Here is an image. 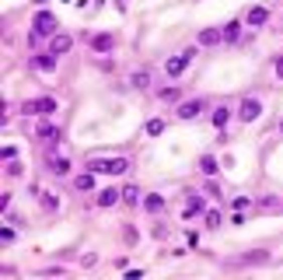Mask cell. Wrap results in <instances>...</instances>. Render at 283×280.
<instances>
[{
    "mask_svg": "<svg viewBox=\"0 0 283 280\" xmlns=\"http://www.w3.org/2000/svg\"><path fill=\"white\" fill-rule=\"evenodd\" d=\"M87 168L91 172H105V175H123L130 168L126 158H87Z\"/></svg>",
    "mask_w": 283,
    "mask_h": 280,
    "instance_id": "cell-1",
    "label": "cell"
},
{
    "mask_svg": "<svg viewBox=\"0 0 283 280\" xmlns=\"http://www.w3.org/2000/svg\"><path fill=\"white\" fill-rule=\"evenodd\" d=\"M35 35H56V18L49 11H39L35 14V28H32V39Z\"/></svg>",
    "mask_w": 283,
    "mask_h": 280,
    "instance_id": "cell-2",
    "label": "cell"
},
{
    "mask_svg": "<svg viewBox=\"0 0 283 280\" xmlns=\"http://www.w3.org/2000/svg\"><path fill=\"white\" fill-rule=\"evenodd\" d=\"M25 112L28 116H49V112H56V102L53 98H35V102L25 105Z\"/></svg>",
    "mask_w": 283,
    "mask_h": 280,
    "instance_id": "cell-3",
    "label": "cell"
},
{
    "mask_svg": "<svg viewBox=\"0 0 283 280\" xmlns=\"http://www.w3.org/2000/svg\"><path fill=\"white\" fill-rule=\"evenodd\" d=\"M259 112H262V105H259L255 98H245V102H241V109H238V116H241L245 123H252V119H255Z\"/></svg>",
    "mask_w": 283,
    "mask_h": 280,
    "instance_id": "cell-4",
    "label": "cell"
},
{
    "mask_svg": "<svg viewBox=\"0 0 283 280\" xmlns=\"http://www.w3.org/2000/svg\"><path fill=\"white\" fill-rule=\"evenodd\" d=\"M189 60H193V53H182V56H171V60H168V74H171V77H178V74H182V70H185V63H189Z\"/></svg>",
    "mask_w": 283,
    "mask_h": 280,
    "instance_id": "cell-5",
    "label": "cell"
},
{
    "mask_svg": "<svg viewBox=\"0 0 283 280\" xmlns=\"http://www.w3.org/2000/svg\"><path fill=\"white\" fill-rule=\"evenodd\" d=\"M39 137L46 140V144H56V140L63 137V130H60V126H53V123H42V126H39Z\"/></svg>",
    "mask_w": 283,
    "mask_h": 280,
    "instance_id": "cell-6",
    "label": "cell"
},
{
    "mask_svg": "<svg viewBox=\"0 0 283 280\" xmlns=\"http://www.w3.org/2000/svg\"><path fill=\"white\" fill-rule=\"evenodd\" d=\"M266 18H269V11H266V7H252V11L245 14V21H248L252 28H259V25H266Z\"/></svg>",
    "mask_w": 283,
    "mask_h": 280,
    "instance_id": "cell-7",
    "label": "cell"
},
{
    "mask_svg": "<svg viewBox=\"0 0 283 280\" xmlns=\"http://www.w3.org/2000/svg\"><path fill=\"white\" fill-rule=\"evenodd\" d=\"M112 46H116L112 35H95V39H91V49H95V53H109Z\"/></svg>",
    "mask_w": 283,
    "mask_h": 280,
    "instance_id": "cell-8",
    "label": "cell"
},
{
    "mask_svg": "<svg viewBox=\"0 0 283 280\" xmlns=\"http://www.w3.org/2000/svg\"><path fill=\"white\" fill-rule=\"evenodd\" d=\"M200 109H203V102H200V98H193V102H185V105L178 109V116H182V119H196V116H200Z\"/></svg>",
    "mask_w": 283,
    "mask_h": 280,
    "instance_id": "cell-9",
    "label": "cell"
},
{
    "mask_svg": "<svg viewBox=\"0 0 283 280\" xmlns=\"http://www.w3.org/2000/svg\"><path fill=\"white\" fill-rule=\"evenodd\" d=\"M73 189H77V193H87V189H95V172H84V175H77V179H73Z\"/></svg>",
    "mask_w": 283,
    "mask_h": 280,
    "instance_id": "cell-10",
    "label": "cell"
},
{
    "mask_svg": "<svg viewBox=\"0 0 283 280\" xmlns=\"http://www.w3.org/2000/svg\"><path fill=\"white\" fill-rule=\"evenodd\" d=\"M217 42H224V32H217V28L200 32V46H217Z\"/></svg>",
    "mask_w": 283,
    "mask_h": 280,
    "instance_id": "cell-11",
    "label": "cell"
},
{
    "mask_svg": "<svg viewBox=\"0 0 283 280\" xmlns=\"http://www.w3.org/2000/svg\"><path fill=\"white\" fill-rule=\"evenodd\" d=\"M220 32H224V42H238V35H241V21H227Z\"/></svg>",
    "mask_w": 283,
    "mask_h": 280,
    "instance_id": "cell-12",
    "label": "cell"
},
{
    "mask_svg": "<svg viewBox=\"0 0 283 280\" xmlns=\"http://www.w3.org/2000/svg\"><path fill=\"white\" fill-rule=\"evenodd\" d=\"M49 172H53V175H67V172H70V161L53 154V158H49Z\"/></svg>",
    "mask_w": 283,
    "mask_h": 280,
    "instance_id": "cell-13",
    "label": "cell"
},
{
    "mask_svg": "<svg viewBox=\"0 0 283 280\" xmlns=\"http://www.w3.org/2000/svg\"><path fill=\"white\" fill-rule=\"evenodd\" d=\"M67 49H70V35H53L49 53H56V56H60V53H67Z\"/></svg>",
    "mask_w": 283,
    "mask_h": 280,
    "instance_id": "cell-14",
    "label": "cell"
},
{
    "mask_svg": "<svg viewBox=\"0 0 283 280\" xmlns=\"http://www.w3.org/2000/svg\"><path fill=\"white\" fill-rule=\"evenodd\" d=\"M35 67H39V70H56V53H42V56H35Z\"/></svg>",
    "mask_w": 283,
    "mask_h": 280,
    "instance_id": "cell-15",
    "label": "cell"
},
{
    "mask_svg": "<svg viewBox=\"0 0 283 280\" xmlns=\"http://www.w3.org/2000/svg\"><path fill=\"white\" fill-rule=\"evenodd\" d=\"M119 196H123V193H119V189H105V193H102V196H98V207H112V203H116V200H119Z\"/></svg>",
    "mask_w": 283,
    "mask_h": 280,
    "instance_id": "cell-16",
    "label": "cell"
},
{
    "mask_svg": "<svg viewBox=\"0 0 283 280\" xmlns=\"http://www.w3.org/2000/svg\"><path fill=\"white\" fill-rule=\"evenodd\" d=\"M123 203H130V207L140 203V189H137V186H126V189H123Z\"/></svg>",
    "mask_w": 283,
    "mask_h": 280,
    "instance_id": "cell-17",
    "label": "cell"
},
{
    "mask_svg": "<svg viewBox=\"0 0 283 280\" xmlns=\"http://www.w3.org/2000/svg\"><path fill=\"white\" fill-rule=\"evenodd\" d=\"M227 119H231V109H224V105H220V109H213V126H224Z\"/></svg>",
    "mask_w": 283,
    "mask_h": 280,
    "instance_id": "cell-18",
    "label": "cell"
},
{
    "mask_svg": "<svg viewBox=\"0 0 283 280\" xmlns=\"http://www.w3.org/2000/svg\"><path fill=\"white\" fill-rule=\"evenodd\" d=\"M147 84H150V74H147V70H137V74H133V88H147Z\"/></svg>",
    "mask_w": 283,
    "mask_h": 280,
    "instance_id": "cell-19",
    "label": "cell"
},
{
    "mask_svg": "<svg viewBox=\"0 0 283 280\" xmlns=\"http://www.w3.org/2000/svg\"><path fill=\"white\" fill-rule=\"evenodd\" d=\"M200 168H203V175H213V172H217V161H213L210 154H203V161H200Z\"/></svg>",
    "mask_w": 283,
    "mask_h": 280,
    "instance_id": "cell-20",
    "label": "cell"
},
{
    "mask_svg": "<svg viewBox=\"0 0 283 280\" xmlns=\"http://www.w3.org/2000/svg\"><path fill=\"white\" fill-rule=\"evenodd\" d=\"M147 133H150V137L164 133V119H150V123H147Z\"/></svg>",
    "mask_w": 283,
    "mask_h": 280,
    "instance_id": "cell-21",
    "label": "cell"
},
{
    "mask_svg": "<svg viewBox=\"0 0 283 280\" xmlns=\"http://www.w3.org/2000/svg\"><path fill=\"white\" fill-rule=\"evenodd\" d=\"M266 259H269V252H262V249H259V252H248L241 263H266Z\"/></svg>",
    "mask_w": 283,
    "mask_h": 280,
    "instance_id": "cell-22",
    "label": "cell"
},
{
    "mask_svg": "<svg viewBox=\"0 0 283 280\" xmlns=\"http://www.w3.org/2000/svg\"><path fill=\"white\" fill-rule=\"evenodd\" d=\"M42 207H46V210H56V207H60L56 193H42Z\"/></svg>",
    "mask_w": 283,
    "mask_h": 280,
    "instance_id": "cell-23",
    "label": "cell"
},
{
    "mask_svg": "<svg viewBox=\"0 0 283 280\" xmlns=\"http://www.w3.org/2000/svg\"><path fill=\"white\" fill-rule=\"evenodd\" d=\"M161 207H164V200L150 193V196H147V210H150V214H157V210H161Z\"/></svg>",
    "mask_w": 283,
    "mask_h": 280,
    "instance_id": "cell-24",
    "label": "cell"
},
{
    "mask_svg": "<svg viewBox=\"0 0 283 280\" xmlns=\"http://www.w3.org/2000/svg\"><path fill=\"white\" fill-rule=\"evenodd\" d=\"M200 210H203V200H200V196H193V200H189V207H185V217H193V214H200Z\"/></svg>",
    "mask_w": 283,
    "mask_h": 280,
    "instance_id": "cell-25",
    "label": "cell"
},
{
    "mask_svg": "<svg viewBox=\"0 0 283 280\" xmlns=\"http://www.w3.org/2000/svg\"><path fill=\"white\" fill-rule=\"evenodd\" d=\"M207 228H220V214L217 210H207Z\"/></svg>",
    "mask_w": 283,
    "mask_h": 280,
    "instance_id": "cell-26",
    "label": "cell"
},
{
    "mask_svg": "<svg viewBox=\"0 0 283 280\" xmlns=\"http://www.w3.org/2000/svg\"><path fill=\"white\" fill-rule=\"evenodd\" d=\"M161 98H164V102H171V98H178V88H164V91H161Z\"/></svg>",
    "mask_w": 283,
    "mask_h": 280,
    "instance_id": "cell-27",
    "label": "cell"
},
{
    "mask_svg": "<svg viewBox=\"0 0 283 280\" xmlns=\"http://www.w3.org/2000/svg\"><path fill=\"white\" fill-rule=\"evenodd\" d=\"M276 77H283V56L276 60Z\"/></svg>",
    "mask_w": 283,
    "mask_h": 280,
    "instance_id": "cell-28",
    "label": "cell"
},
{
    "mask_svg": "<svg viewBox=\"0 0 283 280\" xmlns=\"http://www.w3.org/2000/svg\"><path fill=\"white\" fill-rule=\"evenodd\" d=\"M280 133H283V123H280Z\"/></svg>",
    "mask_w": 283,
    "mask_h": 280,
    "instance_id": "cell-29",
    "label": "cell"
}]
</instances>
